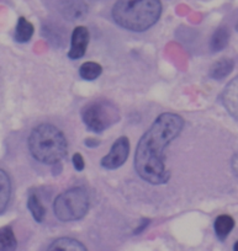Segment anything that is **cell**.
<instances>
[{"label": "cell", "instance_id": "cell-1", "mask_svg": "<svg viewBox=\"0 0 238 251\" xmlns=\"http://www.w3.org/2000/svg\"><path fill=\"white\" fill-rule=\"evenodd\" d=\"M184 120L176 113H162L138 142L135 169L141 178L152 185L166 183L171 174L166 168L164 149L180 134Z\"/></svg>", "mask_w": 238, "mask_h": 251}, {"label": "cell", "instance_id": "cell-2", "mask_svg": "<svg viewBox=\"0 0 238 251\" xmlns=\"http://www.w3.org/2000/svg\"><path fill=\"white\" fill-rule=\"evenodd\" d=\"M161 14V0H118L113 8L115 23L133 32H142L152 27Z\"/></svg>", "mask_w": 238, "mask_h": 251}, {"label": "cell", "instance_id": "cell-3", "mask_svg": "<svg viewBox=\"0 0 238 251\" xmlns=\"http://www.w3.org/2000/svg\"><path fill=\"white\" fill-rule=\"evenodd\" d=\"M28 143L31 155L40 163L55 165L67 155L68 143L64 134L50 123H42L35 127Z\"/></svg>", "mask_w": 238, "mask_h": 251}, {"label": "cell", "instance_id": "cell-4", "mask_svg": "<svg viewBox=\"0 0 238 251\" xmlns=\"http://www.w3.org/2000/svg\"><path fill=\"white\" fill-rule=\"evenodd\" d=\"M89 209V196L82 187H73L58 195L53 203L56 217L62 222H74L83 218Z\"/></svg>", "mask_w": 238, "mask_h": 251}, {"label": "cell", "instance_id": "cell-5", "mask_svg": "<svg viewBox=\"0 0 238 251\" xmlns=\"http://www.w3.org/2000/svg\"><path fill=\"white\" fill-rule=\"evenodd\" d=\"M82 120L87 128L94 133H101L120 120L118 107L110 101L96 100L82 110Z\"/></svg>", "mask_w": 238, "mask_h": 251}, {"label": "cell", "instance_id": "cell-6", "mask_svg": "<svg viewBox=\"0 0 238 251\" xmlns=\"http://www.w3.org/2000/svg\"><path fill=\"white\" fill-rule=\"evenodd\" d=\"M130 153V142L127 137H120L111 147L110 151L101 159V166L114 170L125 164Z\"/></svg>", "mask_w": 238, "mask_h": 251}, {"label": "cell", "instance_id": "cell-7", "mask_svg": "<svg viewBox=\"0 0 238 251\" xmlns=\"http://www.w3.org/2000/svg\"><path fill=\"white\" fill-rule=\"evenodd\" d=\"M89 43V31L84 26H78L72 33V42L68 57L70 59H81L87 52Z\"/></svg>", "mask_w": 238, "mask_h": 251}, {"label": "cell", "instance_id": "cell-8", "mask_svg": "<svg viewBox=\"0 0 238 251\" xmlns=\"http://www.w3.org/2000/svg\"><path fill=\"white\" fill-rule=\"evenodd\" d=\"M60 11L67 20H81L88 14V5L84 0H62L60 4Z\"/></svg>", "mask_w": 238, "mask_h": 251}, {"label": "cell", "instance_id": "cell-9", "mask_svg": "<svg viewBox=\"0 0 238 251\" xmlns=\"http://www.w3.org/2000/svg\"><path fill=\"white\" fill-rule=\"evenodd\" d=\"M222 103L227 112L238 121V76L232 79L223 90Z\"/></svg>", "mask_w": 238, "mask_h": 251}, {"label": "cell", "instance_id": "cell-10", "mask_svg": "<svg viewBox=\"0 0 238 251\" xmlns=\"http://www.w3.org/2000/svg\"><path fill=\"white\" fill-rule=\"evenodd\" d=\"M233 68H235V62L231 58H221L211 67L210 76L216 80H221L230 75L233 72Z\"/></svg>", "mask_w": 238, "mask_h": 251}, {"label": "cell", "instance_id": "cell-11", "mask_svg": "<svg viewBox=\"0 0 238 251\" xmlns=\"http://www.w3.org/2000/svg\"><path fill=\"white\" fill-rule=\"evenodd\" d=\"M11 197V181L8 173L0 169V214L8 208Z\"/></svg>", "mask_w": 238, "mask_h": 251}, {"label": "cell", "instance_id": "cell-12", "mask_svg": "<svg viewBox=\"0 0 238 251\" xmlns=\"http://www.w3.org/2000/svg\"><path fill=\"white\" fill-rule=\"evenodd\" d=\"M47 251H87L81 241L72 238H60L48 246Z\"/></svg>", "mask_w": 238, "mask_h": 251}, {"label": "cell", "instance_id": "cell-13", "mask_svg": "<svg viewBox=\"0 0 238 251\" xmlns=\"http://www.w3.org/2000/svg\"><path fill=\"white\" fill-rule=\"evenodd\" d=\"M213 226H215V233L217 238L220 240H225L228 234L235 228V219L228 214H221L216 218Z\"/></svg>", "mask_w": 238, "mask_h": 251}, {"label": "cell", "instance_id": "cell-14", "mask_svg": "<svg viewBox=\"0 0 238 251\" xmlns=\"http://www.w3.org/2000/svg\"><path fill=\"white\" fill-rule=\"evenodd\" d=\"M33 35V25L30 21L26 20L25 18L21 16L18 21V25H16L15 30V41H18L19 43H26L31 40Z\"/></svg>", "mask_w": 238, "mask_h": 251}, {"label": "cell", "instance_id": "cell-15", "mask_svg": "<svg viewBox=\"0 0 238 251\" xmlns=\"http://www.w3.org/2000/svg\"><path fill=\"white\" fill-rule=\"evenodd\" d=\"M16 246L18 241L11 226L0 228V251H15Z\"/></svg>", "mask_w": 238, "mask_h": 251}, {"label": "cell", "instance_id": "cell-16", "mask_svg": "<svg viewBox=\"0 0 238 251\" xmlns=\"http://www.w3.org/2000/svg\"><path fill=\"white\" fill-rule=\"evenodd\" d=\"M228 40H230V32L226 27H218L217 30L213 32L212 37L210 41V48L212 52H220L226 46L228 45Z\"/></svg>", "mask_w": 238, "mask_h": 251}, {"label": "cell", "instance_id": "cell-17", "mask_svg": "<svg viewBox=\"0 0 238 251\" xmlns=\"http://www.w3.org/2000/svg\"><path fill=\"white\" fill-rule=\"evenodd\" d=\"M28 208L29 211L31 212V214H32L33 219H35L36 222H38V223H42L43 219H45L46 217V208L43 207L40 199H38L35 194H31L30 196H29Z\"/></svg>", "mask_w": 238, "mask_h": 251}, {"label": "cell", "instance_id": "cell-18", "mask_svg": "<svg viewBox=\"0 0 238 251\" xmlns=\"http://www.w3.org/2000/svg\"><path fill=\"white\" fill-rule=\"evenodd\" d=\"M103 73V68L100 64L95 62H87L82 64L79 68V75L84 79V80H95Z\"/></svg>", "mask_w": 238, "mask_h": 251}, {"label": "cell", "instance_id": "cell-19", "mask_svg": "<svg viewBox=\"0 0 238 251\" xmlns=\"http://www.w3.org/2000/svg\"><path fill=\"white\" fill-rule=\"evenodd\" d=\"M73 165H74V169L77 171H82L84 169V166H86V163H84V159L83 156H82V154L79 153H75L74 155H73Z\"/></svg>", "mask_w": 238, "mask_h": 251}, {"label": "cell", "instance_id": "cell-20", "mask_svg": "<svg viewBox=\"0 0 238 251\" xmlns=\"http://www.w3.org/2000/svg\"><path fill=\"white\" fill-rule=\"evenodd\" d=\"M232 170H233V174L238 177V153L236 154L232 159Z\"/></svg>", "mask_w": 238, "mask_h": 251}, {"label": "cell", "instance_id": "cell-21", "mask_svg": "<svg viewBox=\"0 0 238 251\" xmlns=\"http://www.w3.org/2000/svg\"><path fill=\"white\" fill-rule=\"evenodd\" d=\"M86 144L88 147H90V148H93V147H98L99 141L98 139H94V138H88V139H86Z\"/></svg>", "mask_w": 238, "mask_h": 251}, {"label": "cell", "instance_id": "cell-22", "mask_svg": "<svg viewBox=\"0 0 238 251\" xmlns=\"http://www.w3.org/2000/svg\"><path fill=\"white\" fill-rule=\"evenodd\" d=\"M233 251H238V241H236V244L233 245Z\"/></svg>", "mask_w": 238, "mask_h": 251}, {"label": "cell", "instance_id": "cell-23", "mask_svg": "<svg viewBox=\"0 0 238 251\" xmlns=\"http://www.w3.org/2000/svg\"><path fill=\"white\" fill-rule=\"evenodd\" d=\"M236 28H237V31H238V24H237V26H236Z\"/></svg>", "mask_w": 238, "mask_h": 251}]
</instances>
